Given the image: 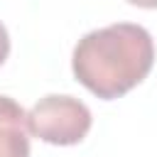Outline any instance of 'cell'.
Returning a JSON list of instances; mask_svg holds the SVG:
<instances>
[{"mask_svg":"<svg viewBox=\"0 0 157 157\" xmlns=\"http://www.w3.org/2000/svg\"><path fill=\"white\" fill-rule=\"evenodd\" d=\"M155 64V42L142 25L115 22L83 34L71 54V69L96 98L113 101L147 78Z\"/></svg>","mask_w":157,"mask_h":157,"instance_id":"obj_1","label":"cell"},{"mask_svg":"<svg viewBox=\"0 0 157 157\" xmlns=\"http://www.w3.org/2000/svg\"><path fill=\"white\" fill-rule=\"evenodd\" d=\"M27 125H29V132L42 142L69 147V145H78L88 135L93 118L83 101L74 96L52 93L39 98L29 108Z\"/></svg>","mask_w":157,"mask_h":157,"instance_id":"obj_2","label":"cell"},{"mask_svg":"<svg viewBox=\"0 0 157 157\" xmlns=\"http://www.w3.org/2000/svg\"><path fill=\"white\" fill-rule=\"evenodd\" d=\"M0 157H29L27 113L10 96H0Z\"/></svg>","mask_w":157,"mask_h":157,"instance_id":"obj_3","label":"cell"},{"mask_svg":"<svg viewBox=\"0 0 157 157\" xmlns=\"http://www.w3.org/2000/svg\"><path fill=\"white\" fill-rule=\"evenodd\" d=\"M7 54H10V34H7V29H5V25L0 22V66L5 64V59H7Z\"/></svg>","mask_w":157,"mask_h":157,"instance_id":"obj_4","label":"cell"},{"mask_svg":"<svg viewBox=\"0 0 157 157\" xmlns=\"http://www.w3.org/2000/svg\"><path fill=\"white\" fill-rule=\"evenodd\" d=\"M135 7H145V10H157V0H128Z\"/></svg>","mask_w":157,"mask_h":157,"instance_id":"obj_5","label":"cell"}]
</instances>
